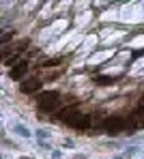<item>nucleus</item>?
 <instances>
[{
	"label": "nucleus",
	"instance_id": "1",
	"mask_svg": "<svg viewBox=\"0 0 144 159\" xmlns=\"http://www.w3.org/2000/svg\"><path fill=\"white\" fill-rule=\"evenodd\" d=\"M58 101H60V95L58 93H41L37 97V103H39V110L41 112H52L58 107Z\"/></svg>",
	"mask_w": 144,
	"mask_h": 159
},
{
	"label": "nucleus",
	"instance_id": "2",
	"mask_svg": "<svg viewBox=\"0 0 144 159\" xmlns=\"http://www.w3.org/2000/svg\"><path fill=\"white\" fill-rule=\"evenodd\" d=\"M103 127L110 133H118L120 129L127 127V123H125V118H120V116H108V118L103 120Z\"/></svg>",
	"mask_w": 144,
	"mask_h": 159
},
{
	"label": "nucleus",
	"instance_id": "3",
	"mask_svg": "<svg viewBox=\"0 0 144 159\" xmlns=\"http://www.w3.org/2000/svg\"><path fill=\"white\" fill-rule=\"evenodd\" d=\"M67 125L73 127V129H88V127H90V116H86V114H78V116L71 118Z\"/></svg>",
	"mask_w": 144,
	"mask_h": 159
},
{
	"label": "nucleus",
	"instance_id": "4",
	"mask_svg": "<svg viewBox=\"0 0 144 159\" xmlns=\"http://www.w3.org/2000/svg\"><path fill=\"white\" fill-rule=\"evenodd\" d=\"M39 88H41V80H37V78L34 80H26V82L20 84V90L26 93V95H28V93H37Z\"/></svg>",
	"mask_w": 144,
	"mask_h": 159
},
{
	"label": "nucleus",
	"instance_id": "5",
	"mask_svg": "<svg viewBox=\"0 0 144 159\" xmlns=\"http://www.w3.org/2000/svg\"><path fill=\"white\" fill-rule=\"evenodd\" d=\"M26 71H28V65L26 62H22V65H17V67H13L11 69V80H20L26 75Z\"/></svg>",
	"mask_w": 144,
	"mask_h": 159
},
{
	"label": "nucleus",
	"instance_id": "6",
	"mask_svg": "<svg viewBox=\"0 0 144 159\" xmlns=\"http://www.w3.org/2000/svg\"><path fill=\"white\" fill-rule=\"evenodd\" d=\"M56 65H60V58H52V60H45L43 62V67H56Z\"/></svg>",
	"mask_w": 144,
	"mask_h": 159
},
{
	"label": "nucleus",
	"instance_id": "7",
	"mask_svg": "<svg viewBox=\"0 0 144 159\" xmlns=\"http://www.w3.org/2000/svg\"><path fill=\"white\" fill-rule=\"evenodd\" d=\"M97 84H112V80H110V78H103V75H99V78H97Z\"/></svg>",
	"mask_w": 144,
	"mask_h": 159
}]
</instances>
